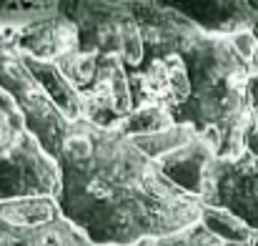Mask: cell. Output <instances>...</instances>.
I'll return each mask as SVG.
<instances>
[{
  "mask_svg": "<svg viewBox=\"0 0 258 246\" xmlns=\"http://www.w3.org/2000/svg\"><path fill=\"white\" fill-rule=\"evenodd\" d=\"M196 136H198V131H196L193 126H188V123H175V126L161 131V133L141 136V138H133V141H136V146H138L148 159H153V161L158 164L161 159L171 156L173 151L183 149V146H185L190 138H196Z\"/></svg>",
  "mask_w": 258,
  "mask_h": 246,
  "instance_id": "obj_14",
  "label": "cell"
},
{
  "mask_svg": "<svg viewBox=\"0 0 258 246\" xmlns=\"http://www.w3.org/2000/svg\"><path fill=\"white\" fill-rule=\"evenodd\" d=\"M81 95H83L81 121H88L105 131H120V123L133 111L131 81H128V71L123 61L115 56H100L98 76L93 85Z\"/></svg>",
  "mask_w": 258,
  "mask_h": 246,
  "instance_id": "obj_8",
  "label": "cell"
},
{
  "mask_svg": "<svg viewBox=\"0 0 258 246\" xmlns=\"http://www.w3.org/2000/svg\"><path fill=\"white\" fill-rule=\"evenodd\" d=\"M218 246H253V241H251V244H223V241H221Z\"/></svg>",
  "mask_w": 258,
  "mask_h": 246,
  "instance_id": "obj_21",
  "label": "cell"
},
{
  "mask_svg": "<svg viewBox=\"0 0 258 246\" xmlns=\"http://www.w3.org/2000/svg\"><path fill=\"white\" fill-rule=\"evenodd\" d=\"M253 246H258V234H253Z\"/></svg>",
  "mask_w": 258,
  "mask_h": 246,
  "instance_id": "obj_22",
  "label": "cell"
},
{
  "mask_svg": "<svg viewBox=\"0 0 258 246\" xmlns=\"http://www.w3.org/2000/svg\"><path fill=\"white\" fill-rule=\"evenodd\" d=\"M180 53L190 73V95L173 121L188 123L198 133H216L218 159H241L248 136L251 83L258 76L253 33L211 35L198 28Z\"/></svg>",
  "mask_w": 258,
  "mask_h": 246,
  "instance_id": "obj_2",
  "label": "cell"
},
{
  "mask_svg": "<svg viewBox=\"0 0 258 246\" xmlns=\"http://www.w3.org/2000/svg\"><path fill=\"white\" fill-rule=\"evenodd\" d=\"M60 13L78 28V51L115 56L125 71H136L146 58V45L131 3H60Z\"/></svg>",
  "mask_w": 258,
  "mask_h": 246,
  "instance_id": "obj_4",
  "label": "cell"
},
{
  "mask_svg": "<svg viewBox=\"0 0 258 246\" xmlns=\"http://www.w3.org/2000/svg\"><path fill=\"white\" fill-rule=\"evenodd\" d=\"M15 35L18 33L13 30H0V90L18 103L28 131L50 156L58 159L73 123L55 108V103L28 71L25 56L15 45Z\"/></svg>",
  "mask_w": 258,
  "mask_h": 246,
  "instance_id": "obj_3",
  "label": "cell"
},
{
  "mask_svg": "<svg viewBox=\"0 0 258 246\" xmlns=\"http://www.w3.org/2000/svg\"><path fill=\"white\" fill-rule=\"evenodd\" d=\"M98 63H100L98 53H88V51L76 48L73 53H68V56H63L58 61V68L63 71V76L71 81V85L78 93H83L93 85L95 76H98Z\"/></svg>",
  "mask_w": 258,
  "mask_h": 246,
  "instance_id": "obj_16",
  "label": "cell"
},
{
  "mask_svg": "<svg viewBox=\"0 0 258 246\" xmlns=\"http://www.w3.org/2000/svg\"><path fill=\"white\" fill-rule=\"evenodd\" d=\"M133 108L163 106L171 116L190 95V73L183 53L148 56L136 71H128Z\"/></svg>",
  "mask_w": 258,
  "mask_h": 246,
  "instance_id": "obj_7",
  "label": "cell"
},
{
  "mask_svg": "<svg viewBox=\"0 0 258 246\" xmlns=\"http://www.w3.org/2000/svg\"><path fill=\"white\" fill-rule=\"evenodd\" d=\"M15 45L35 61L58 63L63 56L78 48V28L71 18L60 13V3H58V13L23 28L15 35Z\"/></svg>",
  "mask_w": 258,
  "mask_h": 246,
  "instance_id": "obj_10",
  "label": "cell"
},
{
  "mask_svg": "<svg viewBox=\"0 0 258 246\" xmlns=\"http://www.w3.org/2000/svg\"><path fill=\"white\" fill-rule=\"evenodd\" d=\"M203 229L208 234H213L218 241L223 244H251L253 241V231L231 211L221 209V206H211V204H201V219Z\"/></svg>",
  "mask_w": 258,
  "mask_h": 246,
  "instance_id": "obj_13",
  "label": "cell"
},
{
  "mask_svg": "<svg viewBox=\"0 0 258 246\" xmlns=\"http://www.w3.org/2000/svg\"><path fill=\"white\" fill-rule=\"evenodd\" d=\"M63 246H98V244H90L86 236L68 221V229H66V239H63Z\"/></svg>",
  "mask_w": 258,
  "mask_h": 246,
  "instance_id": "obj_19",
  "label": "cell"
},
{
  "mask_svg": "<svg viewBox=\"0 0 258 246\" xmlns=\"http://www.w3.org/2000/svg\"><path fill=\"white\" fill-rule=\"evenodd\" d=\"M216 159H218V136L206 131V133H198L196 138H190L183 149L173 151L171 156L161 159L158 166L175 188L203 201L208 171Z\"/></svg>",
  "mask_w": 258,
  "mask_h": 246,
  "instance_id": "obj_9",
  "label": "cell"
},
{
  "mask_svg": "<svg viewBox=\"0 0 258 246\" xmlns=\"http://www.w3.org/2000/svg\"><path fill=\"white\" fill-rule=\"evenodd\" d=\"M203 204L231 211L258 234V156L243 154L231 161L216 159L208 171Z\"/></svg>",
  "mask_w": 258,
  "mask_h": 246,
  "instance_id": "obj_6",
  "label": "cell"
},
{
  "mask_svg": "<svg viewBox=\"0 0 258 246\" xmlns=\"http://www.w3.org/2000/svg\"><path fill=\"white\" fill-rule=\"evenodd\" d=\"M58 166V211L90 244L141 246L201 219L203 201L175 188L120 131L76 121Z\"/></svg>",
  "mask_w": 258,
  "mask_h": 246,
  "instance_id": "obj_1",
  "label": "cell"
},
{
  "mask_svg": "<svg viewBox=\"0 0 258 246\" xmlns=\"http://www.w3.org/2000/svg\"><path fill=\"white\" fill-rule=\"evenodd\" d=\"M218 244L221 241L213 234H208L201 221H196V224H190V226H185L180 231H173L168 236L146 241V244H141V246H218Z\"/></svg>",
  "mask_w": 258,
  "mask_h": 246,
  "instance_id": "obj_17",
  "label": "cell"
},
{
  "mask_svg": "<svg viewBox=\"0 0 258 246\" xmlns=\"http://www.w3.org/2000/svg\"><path fill=\"white\" fill-rule=\"evenodd\" d=\"M25 66L33 73V78L40 83V88L48 93V98L55 103V108L71 123H76V121L83 118V95L63 76V71L58 68V63H45V61H35V58L25 56Z\"/></svg>",
  "mask_w": 258,
  "mask_h": 246,
  "instance_id": "obj_12",
  "label": "cell"
},
{
  "mask_svg": "<svg viewBox=\"0 0 258 246\" xmlns=\"http://www.w3.org/2000/svg\"><path fill=\"white\" fill-rule=\"evenodd\" d=\"M171 126H175V121H173L168 108H163V106H138L120 123V133H125L131 138H141V136L161 133Z\"/></svg>",
  "mask_w": 258,
  "mask_h": 246,
  "instance_id": "obj_15",
  "label": "cell"
},
{
  "mask_svg": "<svg viewBox=\"0 0 258 246\" xmlns=\"http://www.w3.org/2000/svg\"><path fill=\"white\" fill-rule=\"evenodd\" d=\"M171 8H175L180 15H185L196 28L211 35H236L248 33L256 20V3H178L171 0Z\"/></svg>",
  "mask_w": 258,
  "mask_h": 246,
  "instance_id": "obj_11",
  "label": "cell"
},
{
  "mask_svg": "<svg viewBox=\"0 0 258 246\" xmlns=\"http://www.w3.org/2000/svg\"><path fill=\"white\" fill-rule=\"evenodd\" d=\"M60 166L23 126L0 131V204L23 199H58Z\"/></svg>",
  "mask_w": 258,
  "mask_h": 246,
  "instance_id": "obj_5",
  "label": "cell"
},
{
  "mask_svg": "<svg viewBox=\"0 0 258 246\" xmlns=\"http://www.w3.org/2000/svg\"><path fill=\"white\" fill-rule=\"evenodd\" d=\"M251 33H253V38H256V43H258V3H256V20H253V28H251Z\"/></svg>",
  "mask_w": 258,
  "mask_h": 246,
  "instance_id": "obj_20",
  "label": "cell"
},
{
  "mask_svg": "<svg viewBox=\"0 0 258 246\" xmlns=\"http://www.w3.org/2000/svg\"><path fill=\"white\" fill-rule=\"evenodd\" d=\"M246 154L258 156V76L251 83V101H248V136H246Z\"/></svg>",
  "mask_w": 258,
  "mask_h": 246,
  "instance_id": "obj_18",
  "label": "cell"
}]
</instances>
